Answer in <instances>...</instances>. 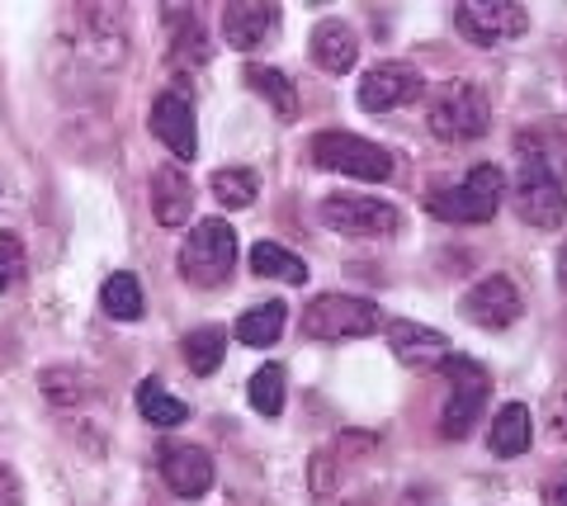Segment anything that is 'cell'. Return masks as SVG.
<instances>
[{"label":"cell","instance_id":"28","mask_svg":"<svg viewBox=\"0 0 567 506\" xmlns=\"http://www.w3.org/2000/svg\"><path fill=\"white\" fill-rule=\"evenodd\" d=\"M246 397H251V407L260 416H279L284 412V370H279V364H265V370H256L251 383H246Z\"/></svg>","mask_w":567,"mask_h":506},{"label":"cell","instance_id":"24","mask_svg":"<svg viewBox=\"0 0 567 506\" xmlns=\"http://www.w3.org/2000/svg\"><path fill=\"white\" fill-rule=\"evenodd\" d=\"M100 308L110 312L114 322H137L142 318V285L128 275V270H114L110 279H104V289H100Z\"/></svg>","mask_w":567,"mask_h":506},{"label":"cell","instance_id":"5","mask_svg":"<svg viewBox=\"0 0 567 506\" xmlns=\"http://www.w3.org/2000/svg\"><path fill=\"white\" fill-rule=\"evenodd\" d=\"M425 124H431V133L440 137V143H473V137H483L487 124H492V100L483 95V85L450 81L445 91L435 95Z\"/></svg>","mask_w":567,"mask_h":506},{"label":"cell","instance_id":"3","mask_svg":"<svg viewBox=\"0 0 567 506\" xmlns=\"http://www.w3.org/2000/svg\"><path fill=\"white\" fill-rule=\"evenodd\" d=\"M516 214L529 223V228L539 233H558L567 223V195L554 176V166H548V156L539 152H525L520 156V171H516Z\"/></svg>","mask_w":567,"mask_h":506},{"label":"cell","instance_id":"4","mask_svg":"<svg viewBox=\"0 0 567 506\" xmlns=\"http://www.w3.org/2000/svg\"><path fill=\"white\" fill-rule=\"evenodd\" d=\"M440 370L450 374V403H445V412H440V435L445 441H468L473 435V426L483 422V407H487V393H492V379H487V370L477 360H468V355H450Z\"/></svg>","mask_w":567,"mask_h":506},{"label":"cell","instance_id":"33","mask_svg":"<svg viewBox=\"0 0 567 506\" xmlns=\"http://www.w3.org/2000/svg\"><path fill=\"white\" fill-rule=\"evenodd\" d=\"M563 285H567V247H563Z\"/></svg>","mask_w":567,"mask_h":506},{"label":"cell","instance_id":"17","mask_svg":"<svg viewBox=\"0 0 567 506\" xmlns=\"http://www.w3.org/2000/svg\"><path fill=\"white\" fill-rule=\"evenodd\" d=\"M171 29V66L175 72H204L208 66V33L194 10H166Z\"/></svg>","mask_w":567,"mask_h":506},{"label":"cell","instance_id":"27","mask_svg":"<svg viewBox=\"0 0 567 506\" xmlns=\"http://www.w3.org/2000/svg\"><path fill=\"white\" fill-rule=\"evenodd\" d=\"M208 189H213V199H218L223 208H251V204H256V195H260L256 176H251V171H241V166H223V171H213Z\"/></svg>","mask_w":567,"mask_h":506},{"label":"cell","instance_id":"23","mask_svg":"<svg viewBox=\"0 0 567 506\" xmlns=\"http://www.w3.org/2000/svg\"><path fill=\"white\" fill-rule=\"evenodd\" d=\"M39 383H43V397H48L52 407H81L85 397L95 393L91 389V374L71 370V364H52V370L39 374Z\"/></svg>","mask_w":567,"mask_h":506},{"label":"cell","instance_id":"1","mask_svg":"<svg viewBox=\"0 0 567 506\" xmlns=\"http://www.w3.org/2000/svg\"><path fill=\"white\" fill-rule=\"evenodd\" d=\"M181 279L194 289H218L237 270V228L227 218H204L194 223L189 237L181 241Z\"/></svg>","mask_w":567,"mask_h":506},{"label":"cell","instance_id":"14","mask_svg":"<svg viewBox=\"0 0 567 506\" xmlns=\"http://www.w3.org/2000/svg\"><path fill=\"white\" fill-rule=\"evenodd\" d=\"M162 478L175 497H204L208 487H213V459H208V450L199 445H166L162 450Z\"/></svg>","mask_w":567,"mask_h":506},{"label":"cell","instance_id":"30","mask_svg":"<svg viewBox=\"0 0 567 506\" xmlns=\"http://www.w3.org/2000/svg\"><path fill=\"white\" fill-rule=\"evenodd\" d=\"M548 416H554V435L567 441V379L554 389V397H548Z\"/></svg>","mask_w":567,"mask_h":506},{"label":"cell","instance_id":"25","mask_svg":"<svg viewBox=\"0 0 567 506\" xmlns=\"http://www.w3.org/2000/svg\"><path fill=\"white\" fill-rule=\"evenodd\" d=\"M137 412H142V422H152V426H181V422H189V407L181 403V397H171L156 379L137 383Z\"/></svg>","mask_w":567,"mask_h":506},{"label":"cell","instance_id":"13","mask_svg":"<svg viewBox=\"0 0 567 506\" xmlns=\"http://www.w3.org/2000/svg\"><path fill=\"white\" fill-rule=\"evenodd\" d=\"M152 214L162 228H185L194 214V180L181 162H166L152 171Z\"/></svg>","mask_w":567,"mask_h":506},{"label":"cell","instance_id":"22","mask_svg":"<svg viewBox=\"0 0 567 506\" xmlns=\"http://www.w3.org/2000/svg\"><path fill=\"white\" fill-rule=\"evenodd\" d=\"M246 85L270 104V110L279 118H293L298 114V91H293V81L279 72V66H246Z\"/></svg>","mask_w":567,"mask_h":506},{"label":"cell","instance_id":"2","mask_svg":"<svg viewBox=\"0 0 567 506\" xmlns=\"http://www.w3.org/2000/svg\"><path fill=\"white\" fill-rule=\"evenodd\" d=\"M506 199V176L502 166H473L458 185H431V195H425V208H431L435 218L445 223H492L496 208Z\"/></svg>","mask_w":567,"mask_h":506},{"label":"cell","instance_id":"10","mask_svg":"<svg viewBox=\"0 0 567 506\" xmlns=\"http://www.w3.org/2000/svg\"><path fill=\"white\" fill-rule=\"evenodd\" d=\"M421 95H425V76L412 62H379V66H369L364 81H360V110L364 114L402 110V104H412Z\"/></svg>","mask_w":567,"mask_h":506},{"label":"cell","instance_id":"8","mask_svg":"<svg viewBox=\"0 0 567 506\" xmlns=\"http://www.w3.org/2000/svg\"><path fill=\"white\" fill-rule=\"evenodd\" d=\"M317 218L341 237H393L402 228V214L388 199H369V195H327L317 204Z\"/></svg>","mask_w":567,"mask_h":506},{"label":"cell","instance_id":"12","mask_svg":"<svg viewBox=\"0 0 567 506\" xmlns=\"http://www.w3.org/2000/svg\"><path fill=\"white\" fill-rule=\"evenodd\" d=\"M152 133L171 147L175 162H194L199 152V128H194V104L181 91H162L152 100Z\"/></svg>","mask_w":567,"mask_h":506},{"label":"cell","instance_id":"31","mask_svg":"<svg viewBox=\"0 0 567 506\" xmlns=\"http://www.w3.org/2000/svg\"><path fill=\"white\" fill-rule=\"evenodd\" d=\"M0 506H24V487L14 478V468L0 464Z\"/></svg>","mask_w":567,"mask_h":506},{"label":"cell","instance_id":"26","mask_svg":"<svg viewBox=\"0 0 567 506\" xmlns=\"http://www.w3.org/2000/svg\"><path fill=\"white\" fill-rule=\"evenodd\" d=\"M251 270L265 275V279H284V285H303L308 279V266L293 251H284L279 241H256L251 247Z\"/></svg>","mask_w":567,"mask_h":506},{"label":"cell","instance_id":"16","mask_svg":"<svg viewBox=\"0 0 567 506\" xmlns=\"http://www.w3.org/2000/svg\"><path fill=\"white\" fill-rule=\"evenodd\" d=\"M279 29V6H256V0H237V6H223V39L227 48L251 52L260 48L270 33Z\"/></svg>","mask_w":567,"mask_h":506},{"label":"cell","instance_id":"20","mask_svg":"<svg viewBox=\"0 0 567 506\" xmlns=\"http://www.w3.org/2000/svg\"><path fill=\"white\" fill-rule=\"evenodd\" d=\"M284 322H289V303L270 299V303L246 308L241 318H237V327H233V337H237L241 345H256V351H260V345H275V341H279Z\"/></svg>","mask_w":567,"mask_h":506},{"label":"cell","instance_id":"6","mask_svg":"<svg viewBox=\"0 0 567 506\" xmlns=\"http://www.w3.org/2000/svg\"><path fill=\"white\" fill-rule=\"evenodd\" d=\"M379 308L354 293H317L303 308V337L308 341H354L379 331Z\"/></svg>","mask_w":567,"mask_h":506},{"label":"cell","instance_id":"11","mask_svg":"<svg viewBox=\"0 0 567 506\" xmlns=\"http://www.w3.org/2000/svg\"><path fill=\"white\" fill-rule=\"evenodd\" d=\"M464 318L473 327H483V331H502L511 322H520V289L511 285L506 275H487V279H477V285L464 293Z\"/></svg>","mask_w":567,"mask_h":506},{"label":"cell","instance_id":"15","mask_svg":"<svg viewBox=\"0 0 567 506\" xmlns=\"http://www.w3.org/2000/svg\"><path fill=\"white\" fill-rule=\"evenodd\" d=\"M388 345L412 370H440L450 360V341L435 327H421V322H388Z\"/></svg>","mask_w":567,"mask_h":506},{"label":"cell","instance_id":"32","mask_svg":"<svg viewBox=\"0 0 567 506\" xmlns=\"http://www.w3.org/2000/svg\"><path fill=\"white\" fill-rule=\"evenodd\" d=\"M544 502H548V506H567V478L548 483V487H544Z\"/></svg>","mask_w":567,"mask_h":506},{"label":"cell","instance_id":"29","mask_svg":"<svg viewBox=\"0 0 567 506\" xmlns=\"http://www.w3.org/2000/svg\"><path fill=\"white\" fill-rule=\"evenodd\" d=\"M29 270V256H24V241L14 233H0V293H10L20 285V275Z\"/></svg>","mask_w":567,"mask_h":506},{"label":"cell","instance_id":"7","mask_svg":"<svg viewBox=\"0 0 567 506\" xmlns=\"http://www.w3.org/2000/svg\"><path fill=\"white\" fill-rule=\"evenodd\" d=\"M308 152H312L317 166L336 171V176H354V180H388L393 176V156L360 133H336V128L317 133Z\"/></svg>","mask_w":567,"mask_h":506},{"label":"cell","instance_id":"9","mask_svg":"<svg viewBox=\"0 0 567 506\" xmlns=\"http://www.w3.org/2000/svg\"><path fill=\"white\" fill-rule=\"evenodd\" d=\"M454 29L477 48H502L529 29V10L516 0H464L454 6Z\"/></svg>","mask_w":567,"mask_h":506},{"label":"cell","instance_id":"19","mask_svg":"<svg viewBox=\"0 0 567 506\" xmlns=\"http://www.w3.org/2000/svg\"><path fill=\"white\" fill-rule=\"evenodd\" d=\"M529 441H535V416H529L525 403H506L492 416V455L516 459L529 450Z\"/></svg>","mask_w":567,"mask_h":506},{"label":"cell","instance_id":"21","mask_svg":"<svg viewBox=\"0 0 567 506\" xmlns=\"http://www.w3.org/2000/svg\"><path fill=\"white\" fill-rule=\"evenodd\" d=\"M181 351H185L189 374L208 379V374L223 364V355H227V331H223V327H194L189 337L181 341Z\"/></svg>","mask_w":567,"mask_h":506},{"label":"cell","instance_id":"18","mask_svg":"<svg viewBox=\"0 0 567 506\" xmlns=\"http://www.w3.org/2000/svg\"><path fill=\"white\" fill-rule=\"evenodd\" d=\"M312 62L322 66V72H331V76L354 72V62H360V43H354L350 24H341V20L317 24L312 29Z\"/></svg>","mask_w":567,"mask_h":506}]
</instances>
